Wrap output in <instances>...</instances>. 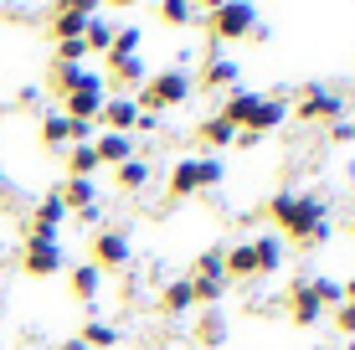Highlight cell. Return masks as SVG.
<instances>
[{
  "instance_id": "cell-1",
  "label": "cell",
  "mask_w": 355,
  "mask_h": 350,
  "mask_svg": "<svg viewBox=\"0 0 355 350\" xmlns=\"http://www.w3.org/2000/svg\"><path fill=\"white\" fill-rule=\"evenodd\" d=\"M263 216L273 222V232L284 237L288 247H324L329 237H335L324 196H309V191H278V196H268Z\"/></svg>"
},
{
  "instance_id": "cell-2",
  "label": "cell",
  "mask_w": 355,
  "mask_h": 350,
  "mask_svg": "<svg viewBox=\"0 0 355 350\" xmlns=\"http://www.w3.org/2000/svg\"><path fill=\"white\" fill-rule=\"evenodd\" d=\"M227 180V165L216 155H186V160L170 165V180H165V196L170 201H191L201 191H216Z\"/></svg>"
},
{
  "instance_id": "cell-3",
  "label": "cell",
  "mask_w": 355,
  "mask_h": 350,
  "mask_svg": "<svg viewBox=\"0 0 355 350\" xmlns=\"http://www.w3.org/2000/svg\"><path fill=\"white\" fill-rule=\"evenodd\" d=\"M196 98V82H191V72H180V67H160V72H150V78L139 82V93H134V103L144 108V114H170V108H180V103H191Z\"/></svg>"
},
{
  "instance_id": "cell-4",
  "label": "cell",
  "mask_w": 355,
  "mask_h": 350,
  "mask_svg": "<svg viewBox=\"0 0 355 350\" xmlns=\"http://www.w3.org/2000/svg\"><path fill=\"white\" fill-rule=\"evenodd\" d=\"M258 31V0H227L222 10L206 16V42L227 46V42H248Z\"/></svg>"
},
{
  "instance_id": "cell-5",
  "label": "cell",
  "mask_w": 355,
  "mask_h": 350,
  "mask_svg": "<svg viewBox=\"0 0 355 350\" xmlns=\"http://www.w3.org/2000/svg\"><path fill=\"white\" fill-rule=\"evenodd\" d=\"M284 124H288V98H284V93H263V103L252 108V119L237 129V139H232V144L252 150V144H263L273 129H284Z\"/></svg>"
},
{
  "instance_id": "cell-6",
  "label": "cell",
  "mask_w": 355,
  "mask_h": 350,
  "mask_svg": "<svg viewBox=\"0 0 355 350\" xmlns=\"http://www.w3.org/2000/svg\"><path fill=\"white\" fill-rule=\"evenodd\" d=\"M288 114L299 119V124H335V119H345V93H340V88H320V82H309Z\"/></svg>"
},
{
  "instance_id": "cell-7",
  "label": "cell",
  "mask_w": 355,
  "mask_h": 350,
  "mask_svg": "<svg viewBox=\"0 0 355 350\" xmlns=\"http://www.w3.org/2000/svg\"><path fill=\"white\" fill-rule=\"evenodd\" d=\"M21 273H26V279H57V273H67V247L57 243V237H26V247H21Z\"/></svg>"
},
{
  "instance_id": "cell-8",
  "label": "cell",
  "mask_w": 355,
  "mask_h": 350,
  "mask_svg": "<svg viewBox=\"0 0 355 350\" xmlns=\"http://www.w3.org/2000/svg\"><path fill=\"white\" fill-rule=\"evenodd\" d=\"M129 258H134L129 232H119V227H98V232H93V243H88V263H93L98 273H124V268H129Z\"/></svg>"
},
{
  "instance_id": "cell-9",
  "label": "cell",
  "mask_w": 355,
  "mask_h": 350,
  "mask_svg": "<svg viewBox=\"0 0 355 350\" xmlns=\"http://www.w3.org/2000/svg\"><path fill=\"white\" fill-rule=\"evenodd\" d=\"M103 103H108V88H103V78L93 72L83 88H72L67 98H62V119H78V124H98Z\"/></svg>"
},
{
  "instance_id": "cell-10",
  "label": "cell",
  "mask_w": 355,
  "mask_h": 350,
  "mask_svg": "<svg viewBox=\"0 0 355 350\" xmlns=\"http://www.w3.org/2000/svg\"><path fill=\"white\" fill-rule=\"evenodd\" d=\"M329 315V309L320 304V294H314V283L309 279H293V288H288V320L299 324V330H314Z\"/></svg>"
},
{
  "instance_id": "cell-11",
  "label": "cell",
  "mask_w": 355,
  "mask_h": 350,
  "mask_svg": "<svg viewBox=\"0 0 355 350\" xmlns=\"http://www.w3.org/2000/svg\"><path fill=\"white\" fill-rule=\"evenodd\" d=\"M191 82H196V93H232L242 82V67L232 62V57H206Z\"/></svg>"
},
{
  "instance_id": "cell-12",
  "label": "cell",
  "mask_w": 355,
  "mask_h": 350,
  "mask_svg": "<svg viewBox=\"0 0 355 350\" xmlns=\"http://www.w3.org/2000/svg\"><path fill=\"white\" fill-rule=\"evenodd\" d=\"M134 124H139V103H134V93H108L103 114H98V129H114V134H134Z\"/></svg>"
},
{
  "instance_id": "cell-13",
  "label": "cell",
  "mask_w": 355,
  "mask_h": 350,
  "mask_svg": "<svg viewBox=\"0 0 355 350\" xmlns=\"http://www.w3.org/2000/svg\"><path fill=\"white\" fill-rule=\"evenodd\" d=\"M98 78H103L108 93H139V82L150 78V67H144L139 57H119V62H108Z\"/></svg>"
},
{
  "instance_id": "cell-14",
  "label": "cell",
  "mask_w": 355,
  "mask_h": 350,
  "mask_svg": "<svg viewBox=\"0 0 355 350\" xmlns=\"http://www.w3.org/2000/svg\"><path fill=\"white\" fill-rule=\"evenodd\" d=\"M252 258H258V279H273V273H284V263H288V243L278 232H258L252 237Z\"/></svg>"
},
{
  "instance_id": "cell-15",
  "label": "cell",
  "mask_w": 355,
  "mask_h": 350,
  "mask_svg": "<svg viewBox=\"0 0 355 350\" xmlns=\"http://www.w3.org/2000/svg\"><path fill=\"white\" fill-rule=\"evenodd\" d=\"M62 222H67L62 196H57V191H46V196L31 207V237H57V232H62Z\"/></svg>"
},
{
  "instance_id": "cell-16",
  "label": "cell",
  "mask_w": 355,
  "mask_h": 350,
  "mask_svg": "<svg viewBox=\"0 0 355 350\" xmlns=\"http://www.w3.org/2000/svg\"><path fill=\"white\" fill-rule=\"evenodd\" d=\"M93 150H98V160H103V170H119L124 160H134V134H114V129H98Z\"/></svg>"
},
{
  "instance_id": "cell-17",
  "label": "cell",
  "mask_w": 355,
  "mask_h": 350,
  "mask_svg": "<svg viewBox=\"0 0 355 350\" xmlns=\"http://www.w3.org/2000/svg\"><path fill=\"white\" fill-rule=\"evenodd\" d=\"M227 335H232V324H227L222 309H206V315L191 324V340L201 345V350H222V345H227Z\"/></svg>"
},
{
  "instance_id": "cell-18",
  "label": "cell",
  "mask_w": 355,
  "mask_h": 350,
  "mask_svg": "<svg viewBox=\"0 0 355 350\" xmlns=\"http://www.w3.org/2000/svg\"><path fill=\"white\" fill-rule=\"evenodd\" d=\"M57 196H62L67 216H83V211L98 207V186H93V180H83V175H67L62 186H57Z\"/></svg>"
},
{
  "instance_id": "cell-19",
  "label": "cell",
  "mask_w": 355,
  "mask_h": 350,
  "mask_svg": "<svg viewBox=\"0 0 355 350\" xmlns=\"http://www.w3.org/2000/svg\"><path fill=\"white\" fill-rule=\"evenodd\" d=\"M88 78H93V67H88V62H52V67H46V88H52L57 98H67V93H72V88H83Z\"/></svg>"
},
{
  "instance_id": "cell-20",
  "label": "cell",
  "mask_w": 355,
  "mask_h": 350,
  "mask_svg": "<svg viewBox=\"0 0 355 350\" xmlns=\"http://www.w3.org/2000/svg\"><path fill=\"white\" fill-rule=\"evenodd\" d=\"M258 103H263V93H258V88H232L227 98H222V108H216V114H222L232 129H242V124L252 119V108H258Z\"/></svg>"
},
{
  "instance_id": "cell-21",
  "label": "cell",
  "mask_w": 355,
  "mask_h": 350,
  "mask_svg": "<svg viewBox=\"0 0 355 350\" xmlns=\"http://www.w3.org/2000/svg\"><path fill=\"white\" fill-rule=\"evenodd\" d=\"M258 279V258H252V237L227 247V283H252Z\"/></svg>"
},
{
  "instance_id": "cell-22",
  "label": "cell",
  "mask_w": 355,
  "mask_h": 350,
  "mask_svg": "<svg viewBox=\"0 0 355 350\" xmlns=\"http://www.w3.org/2000/svg\"><path fill=\"white\" fill-rule=\"evenodd\" d=\"M67 288H72V299L93 304V299H98V288H103V273H98L88 258H83V263H67Z\"/></svg>"
},
{
  "instance_id": "cell-23",
  "label": "cell",
  "mask_w": 355,
  "mask_h": 350,
  "mask_svg": "<svg viewBox=\"0 0 355 350\" xmlns=\"http://www.w3.org/2000/svg\"><path fill=\"white\" fill-rule=\"evenodd\" d=\"M237 139V129L227 124L222 114H211V119H201V124H196V144H201L206 155H216V150H227V144Z\"/></svg>"
},
{
  "instance_id": "cell-24",
  "label": "cell",
  "mask_w": 355,
  "mask_h": 350,
  "mask_svg": "<svg viewBox=\"0 0 355 350\" xmlns=\"http://www.w3.org/2000/svg\"><path fill=\"white\" fill-rule=\"evenodd\" d=\"M150 180H155V170H150V160H139V155H134V160H124V165L114 170V186L124 191V196H139Z\"/></svg>"
},
{
  "instance_id": "cell-25",
  "label": "cell",
  "mask_w": 355,
  "mask_h": 350,
  "mask_svg": "<svg viewBox=\"0 0 355 350\" xmlns=\"http://www.w3.org/2000/svg\"><path fill=\"white\" fill-rule=\"evenodd\" d=\"M191 309H196V299H191V279H170V283L160 288V315L180 320V315H191Z\"/></svg>"
},
{
  "instance_id": "cell-26",
  "label": "cell",
  "mask_w": 355,
  "mask_h": 350,
  "mask_svg": "<svg viewBox=\"0 0 355 350\" xmlns=\"http://www.w3.org/2000/svg\"><path fill=\"white\" fill-rule=\"evenodd\" d=\"M62 170H67V175L93 180L98 170H103V160H98V150H93V144H67V160H62Z\"/></svg>"
},
{
  "instance_id": "cell-27",
  "label": "cell",
  "mask_w": 355,
  "mask_h": 350,
  "mask_svg": "<svg viewBox=\"0 0 355 350\" xmlns=\"http://www.w3.org/2000/svg\"><path fill=\"white\" fill-rule=\"evenodd\" d=\"M191 279H227V247L222 243L201 247V252H196V263H191Z\"/></svg>"
},
{
  "instance_id": "cell-28",
  "label": "cell",
  "mask_w": 355,
  "mask_h": 350,
  "mask_svg": "<svg viewBox=\"0 0 355 350\" xmlns=\"http://www.w3.org/2000/svg\"><path fill=\"white\" fill-rule=\"evenodd\" d=\"M155 16H160L170 31H186V26H196V21H201V10H196L191 0H160V6H155Z\"/></svg>"
},
{
  "instance_id": "cell-29",
  "label": "cell",
  "mask_w": 355,
  "mask_h": 350,
  "mask_svg": "<svg viewBox=\"0 0 355 350\" xmlns=\"http://www.w3.org/2000/svg\"><path fill=\"white\" fill-rule=\"evenodd\" d=\"M139 46H144V31L129 21V26H119V31H114V46L103 52V62H119V57H139Z\"/></svg>"
},
{
  "instance_id": "cell-30",
  "label": "cell",
  "mask_w": 355,
  "mask_h": 350,
  "mask_svg": "<svg viewBox=\"0 0 355 350\" xmlns=\"http://www.w3.org/2000/svg\"><path fill=\"white\" fill-rule=\"evenodd\" d=\"M67 129H72V124H67L62 114H46V119H42V129H36L42 150H67V144H72V139H67Z\"/></svg>"
},
{
  "instance_id": "cell-31",
  "label": "cell",
  "mask_w": 355,
  "mask_h": 350,
  "mask_svg": "<svg viewBox=\"0 0 355 350\" xmlns=\"http://www.w3.org/2000/svg\"><path fill=\"white\" fill-rule=\"evenodd\" d=\"M114 31H119V26H114L108 16H93L88 31H83V46H88V57H93V52H108V46H114Z\"/></svg>"
},
{
  "instance_id": "cell-32",
  "label": "cell",
  "mask_w": 355,
  "mask_h": 350,
  "mask_svg": "<svg viewBox=\"0 0 355 350\" xmlns=\"http://www.w3.org/2000/svg\"><path fill=\"white\" fill-rule=\"evenodd\" d=\"M78 340L88 345V350H114L119 345V330H114V324H103V320H88L78 330Z\"/></svg>"
},
{
  "instance_id": "cell-33",
  "label": "cell",
  "mask_w": 355,
  "mask_h": 350,
  "mask_svg": "<svg viewBox=\"0 0 355 350\" xmlns=\"http://www.w3.org/2000/svg\"><path fill=\"white\" fill-rule=\"evenodd\" d=\"M93 16H67V10H52V36L57 42H78L83 31H88Z\"/></svg>"
},
{
  "instance_id": "cell-34",
  "label": "cell",
  "mask_w": 355,
  "mask_h": 350,
  "mask_svg": "<svg viewBox=\"0 0 355 350\" xmlns=\"http://www.w3.org/2000/svg\"><path fill=\"white\" fill-rule=\"evenodd\" d=\"M191 299L206 304V309H216L227 299V279H191Z\"/></svg>"
},
{
  "instance_id": "cell-35",
  "label": "cell",
  "mask_w": 355,
  "mask_h": 350,
  "mask_svg": "<svg viewBox=\"0 0 355 350\" xmlns=\"http://www.w3.org/2000/svg\"><path fill=\"white\" fill-rule=\"evenodd\" d=\"M309 283H314V294H320V304H324V309L345 304V288H340V279H324V273H320V279H309Z\"/></svg>"
},
{
  "instance_id": "cell-36",
  "label": "cell",
  "mask_w": 355,
  "mask_h": 350,
  "mask_svg": "<svg viewBox=\"0 0 355 350\" xmlns=\"http://www.w3.org/2000/svg\"><path fill=\"white\" fill-rule=\"evenodd\" d=\"M335 335H345V340H355V299H345V304H335Z\"/></svg>"
},
{
  "instance_id": "cell-37",
  "label": "cell",
  "mask_w": 355,
  "mask_h": 350,
  "mask_svg": "<svg viewBox=\"0 0 355 350\" xmlns=\"http://www.w3.org/2000/svg\"><path fill=\"white\" fill-rule=\"evenodd\" d=\"M57 10H67V16H103V0H57Z\"/></svg>"
},
{
  "instance_id": "cell-38",
  "label": "cell",
  "mask_w": 355,
  "mask_h": 350,
  "mask_svg": "<svg viewBox=\"0 0 355 350\" xmlns=\"http://www.w3.org/2000/svg\"><path fill=\"white\" fill-rule=\"evenodd\" d=\"M329 144H355V119H335V124H324Z\"/></svg>"
},
{
  "instance_id": "cell-39",
  "label": "cell",
  "mask_w": 355,
  "mask_h": 350,
  "mask_svg": "<svg viewBox=\"0 0 355 350\" xmlns=\"http://www.w3.org/2000/svg\"><path fill=\"white\" fill-rule=\"evenodd\" d=\"M155 129H160V114H144V108H139V124H134V134H155Z\"/></svg>"
},
{
  "instance_id": "cell-40",
  "label": "cell",
  "mask_w": 355,
  "mask_h": 350,
  "mask_svg": "<svg viewBox=\"0 0 355 350\" xmlns=\"http://www.w3.org/2000/svg\"><path fill=\"white\" fill-rule=\"evenodd\" d=\"M191 6H196V10H206V16H211V10H222L227 0H191Z\"/></svg>"
},
{
  "instance_id": "cell-41",
  "label": "cell",
  "mask_w": 355,
  "mask_h": 350,
  "mask_svg": "<svg viewBox=\"0 0 355 350\" xmlns=\"http://www.w3.org/2000/svg\"><path fill=\"white\" fill-rule=\"evenodd\" d=\"M103 6H114V10H129V6H144V0H103Z\"/></svg>"
},
{
  "instance_id": "cell-42",
  "label": "cell",
  "mask_w": 355,
  "mask_h": 350,
  "mask_svg": "<svg viewBox=\"0 0 355 350\" xmlns=\"http://www.w3.org/2000/svg\"><path fill=\"white\" fill-rule=\"evenodd\" d=\"M57 350H88V345H83V340H78V335H72V340H62V345H57Z\"/></svg>"
},
{
  "instance_id": "cell-43",
  "label": "cell",
  "mask_w": 355,
  "mask_h": 350,
  "mask_svg": "<svg viewBox=\"0 0 355 350\" xmlns=\"http://www.w3.org/2000/svg\"><path fill=\"white\" fill-rule=\"evenodd\" d=\"M340 288H345V299H355V279H340Z\"/></svg>"
},
{
  "instance_id": "cell-44",
  "label": "cell",
  "mask_w": 355,
  "mask_h": 350,
  "mask_svg": "<svg viewBox=\"0 0 355 350\" xmlns=\"http://www.w3.org/2000/svg\"><path fill=\"white\" fill-rule=\"evenodd\" d=\"M340 350H355V340H345V345H340Z\"/></svg>"
},
{
  "instance_id": "cell-45",
  "label": "cell",
  "mask_w": 355,
  "mask_h": 350,
  "mask_svg": "<svg viewBox=\"0 0 355 350\" xmlns=\"http://www.w3.org/2000/svg\"><path fill=\"white\" fill-rule=\"evenodd\" d=\"M0 191H6V170H0Z\"/></svg>"
},
{
  "instance_id": "cell-46",
  "label": "cell",
  "mask_w": 355,
  "mask_h": 350,
  "mask_svg": "<svg viewBox=\"0 0 355 350\" xmlns=\"http://www.w3.org/2000/svg\"><path fill=\"white\" fill-rule=\"evenodd\" d=\"M350 237H355V216H350Z\"/></svg>"
},
{
  "instance_id": "cell-47",
  "label": "cell",
  "mask_w": 355,
  "mask_h": 350,
  "mask_svg": "<svg viewBox=\"0 0 355 350\" xmlns=\"http://www.w3.org/2000/svg\"><path fill=\"white\" fill-rule=\"evenodd\" d=\"M150 350H155V345H150Z\"/></svg>"
}]
</instances>
